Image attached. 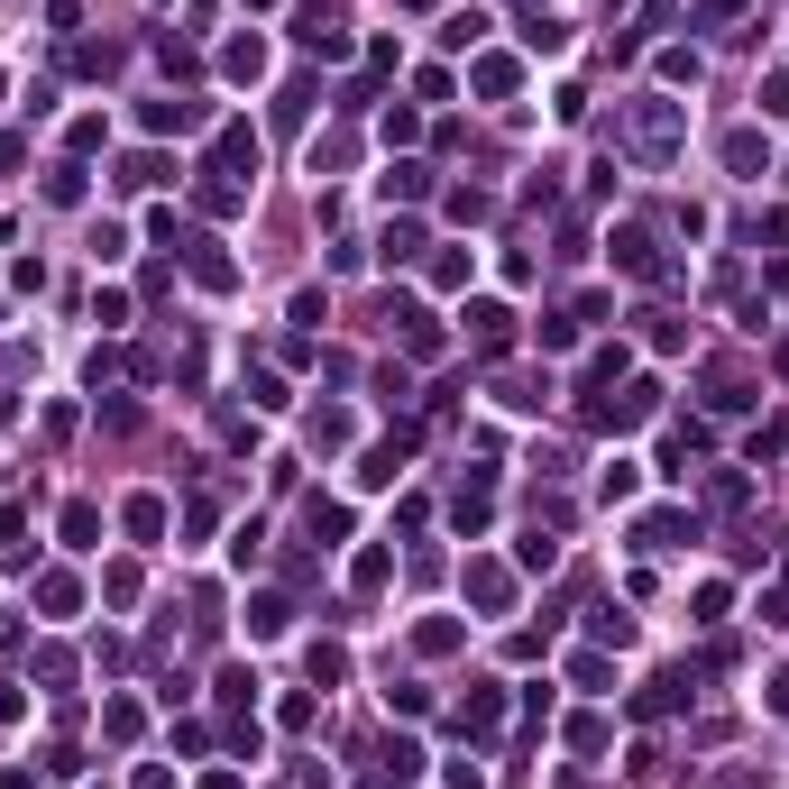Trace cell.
I'll return each instance as SVG.
<instances>
[{
  "instance_id": "1",
  "label": "cell",
  "mask_w": 789,
  "mask_h": 789,
  "mask_svg": "<svg viewBox=\"0 0 789 789\" xmlns=\"http://www.w3.org/2000/svg\"><path fill=\"white\" fill-rule=\"evenodd\" d=\"M624 138H633V157H680V138H689V120H680V101H661V92H643V101H624Z\"/></svg>"
},
{
  "instance_id": "2",
  "label": "cell",
  "mask_w": 789,
  "mask_h": 789,
  "mask_svg": "<svg viewBox=\"0 0 789 789\" xmlns=\"http://www.w3.org/2000/svg\"><path fill=\"white\" fill-rule=\"evenodd\" d=\"M469 596L477 606H505V570H469Z\"/></svg>"
},
{
  "instance_id": "3",
  "label": "cell",
  "mask_w": 789,
  "mask_h": 789,
  "mask_svg": "<svg viewBox=\"0 0 789 789\" xmlns=\"http://www.w3.org/2000/svg\"><path fill=\"white\" fill-rule=\"evenodd\" d=\"M771 707H780V717H789V680H780V698H771Z\"/></svg>"
}]
</instances>
